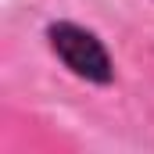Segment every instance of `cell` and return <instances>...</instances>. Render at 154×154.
<instances>
[{"mask_svg": "<svg viewBox=\"0 0 154 154\" xmlns=\"http://www.w3.org/2000/svg\"><path fill=\"white\" fill-rule=\"evenodd\" d=\"M47 36H50L54 54L65 61V68H72L79 79H86V82H111V75H115L111 57H108L104 43L93 32L79 29L72 22H57V25L47 29Z\"/></svg>", "mask_w": 154, "mask_h": 154, "instance_id": "1", "label": "cell"}]
</instances>
